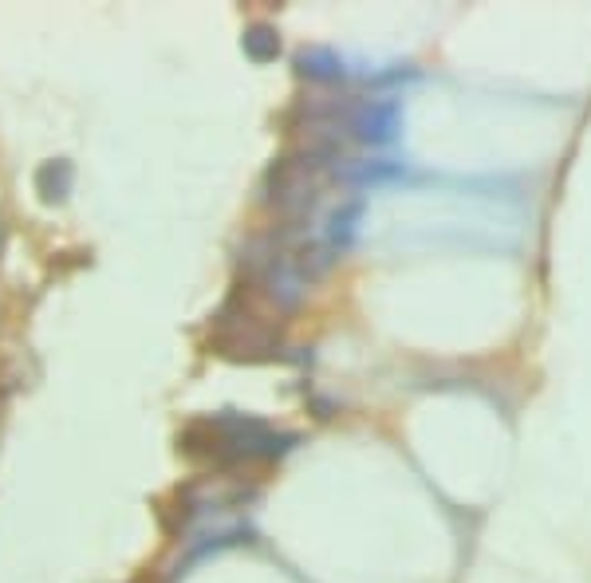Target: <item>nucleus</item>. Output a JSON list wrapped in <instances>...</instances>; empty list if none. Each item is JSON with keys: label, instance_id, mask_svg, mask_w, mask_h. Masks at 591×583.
Masks as SVG:
<instances>
[{"label": "nucleus", "instance_id": "obj_1", "mask_svg": "<svg viewBox=\"0 0 591 583\" xmlns=\"http://www.w3.org/2000/svg\"><path fill=\"white\" fill-rule=\"evenodd\" d=\"M288 446H296V434H276L272 426H264L261 418L233 414V410L201 418L194 426H186V434H182V450L186 454L213 457L221 465L257 461V457H280Z\"/></svg>", "mask_w": 591, "mask_h": 583}, {"label": "nucleus", "instance_id": "obj_2", "mask_svg": "<svg viewBox=\"0 0 591 583\" xmlns=\"http://www.w3.org/2000/svg\"><path fill=\"white\" fill-rule=\"evenodd\" d=\"M213 347L229 359H276L280 355V335L264 316H257L241 292L217 312V331H213Z\"/></svg>", "mask_w": 591, "mask_h": 583}, {"label": "nucleus", "instance_id": "obj_3", "mask_svg": "<svg viewBox=\"0 0 591 583\" xmlns=\"http://www.w3.org/2000/svg\"><path fill=\"white\" fill-rule=\"evenodd\" d=\"M394 130H398V107L391 99H371V103H359L355 107V123H351V134L363 138V142H391Z\"/></svg>", "mask_w": 591, "mask_h": 583}, {"label": "nucleus", "instance_id": "obj_4", "mask_svg": "<svg viewBox=\"0 0 591 583\" xmlns=\"http://www.w3.org/2000/svg\"><path fill=\"white\" fill-rule=\"evenodd\" d=\"M71 178H75L71 162H67V158H52V162H44V166L36 170V194L44 197L48 205H60V201H67V194H71Z\"/></svg>", "mask_w": 591, "mask_h": 583}, {"label": "nucleus", "instance_id": "obj_5", "mask_svg": "<svg viewBox=\"0 0 591 583\" xmlns=\"http://www.w3.org/2000/svg\"><path fill=\"white\" fill-rule=\"evenodd\" d=\"M296 71L308 75V79H320V83L343 79V64H339V56L328 52V48H308V52H300V56H296Z\"/></svg>", "mask_w": 591, "mask_h": 583}, {"label": "nucleus", "instance_id": "obj_6", "mask_svg": "<svg viewBox=\"0 0 591 583\" xmlns=\"http://www.w3.org/2000/svg\"><path fill=\"white\" fill-rule=\"evenodd\" d=\"M241 44H245V56L257 60V64H268V60L280 56V36H276V28H268V24H253V28L245 32Z\"/></svg>", "mask_w": 591, "mask_h": 583}, {"label": "nucleus", "instance_id": "obj_7", "mask_svg": "<svg viewBox=\"0 0 591 583\" xmlns=\"http://www.w3.org/2000/svg\"><path fill=\"white\" fill-rule=\"evenodd\" d=\"M359 213H363V201H351V205H343V209H335V213H331V225H328V245L331 249H347V245H351Z\"/></svg>", "mask_w": 591, "mask_h": 583}]
</instances>
